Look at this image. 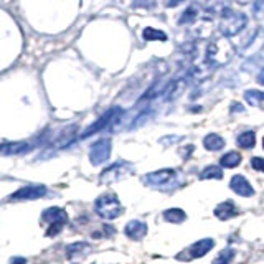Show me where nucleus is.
I'll list each match as a JSON object with an SVG mask.
<instances>
[{
	"label": "nucleus",
	"instance_id": "obj_1",
	"mask_svg": "<svg viewBox=\"0 0 264 264\" xmlns=\"http://www.w3.org/2000/svg\"><path fill=\"white\" fill-rule=\"evenodd\" d=\"M142 182L152 188H157V190H175L182 185V178H180L178 172L173 169H164L147 173L142 177Z\"/></svg>",
	"mask_w": 264,
	"mask_h": 264
},
{
	"label": "nucleus",
	"instance_id": "obj_2",
	"mask_svg": "<svg viewBox=\"0 0 264 264\" xmlns=\"http://www.w3.org/2000/svg\"><path fill=\"white\" fill-rule=\"evenodd\" d=\"M220 20V32L225 36H236L248 25V17L243 12H233L230 9L223 10Z\"/></svg>",
	"mask_w": 264,
	"mask_h": 264
},
{
	"label": "nucleus",
	"instance_id": "obj_3",
	"mask_svg": "<svg viewBox=\"0 0 264 264\" xmlns=\"http://www.w3.org/2000/svg\"><path fill=\"white\" fill-rule=\"evenodd\" d=\"M94 210L104 220H114L123 213V205L114 193H104L94 201Z\"/></svg>",
	"mask_w": 264,
	"mask_h": 264
},
{
	"label": "nucleus",
	"instance_id": "obj_4",
	"mask_svg": "<svg viewBox=\"0 0 264 264\" xmlns=\"http://www.w3.org/2000/svg\"><path fill=\"white\" fill-rule=\"evenodd\" d=\"M132 172H134L132 164L119 160L116 164L109 165V167L101 173L99 180H101V184H114V182H119V180L132 175Z\"/></svg>",
	"mask_w": 264,
	"mask_h": 264
},
{
	"label": "nucleus",
	"instance_id": "obj_5",
	"mask_svg": "<svg viewBox=\"0 0 264 264\" xmlns=\"http://www.w3.org/2000/svg\"><path fill=\"white\" fill-rule=\"evenodd\" d=\"M42 220L50 223L48 230H47V236H55V235H58L59 231H62V228L66 225L68 216H66L65 210L58 208V207H51V208H47L43 211Z\"/></svg>",
	"mask_w": 264,
	"mask_h": 264
},
{
	"label": "nucleus",
	"instance_id": "obj_6",
	"mask_svg": "<svg viewBox=\"0 0 264 264\" xmlns=\"http://www.w3.org/2000/svg\"><path fill=\"white\" fill-rule=\"evenodd\" d=\"M120 116H123V109H120V108H112V109H109V111H106L104 114H103L99 119H97L94 124H91L85 132L81 134V139H88L89 135H93V134H96V132H101V131L106 129L108 126L114 124Z\"/></svg>",
	"mask_w": 264,
	"mask_h": 264
},
{
	"label": "nucleus",
	"instance_id": "obj_7",
	"mask_svg": "<svg viewBox=\"0 0 264 264\" xmlns=\"http://www.w3.org/2000/svg\"><path fill=\"white\" fill-rule=\"evenodd\" d=\"M215 246V241L211 238H207V239H200L197 243H193L192 246H188L184 253H180L177 256V259H182V261H190V259H197V258H201V256H205L207 253H210L213 250Z\"/></svg>",
	"mask_w": 264,
	"mask_h": 264
},
{
	"label": "nucleus",
	"instance_id": "obj_8",
	"mask_svg": "<svg viewBox=\"0 0 264 264\" xmlns=\"http://www.w3.org/2000/svg\"><path fill=\"white\" fill-rule=\"evenodd\" d=\"M111 155V140L109 139H101L94 142L89 150V160L93 165H101L109 158Z\"/></svg>",
	"mask_w": 264,
	"mask_h": 264
},
{
	"label": "nucleus",
	"instance_id": "obj_9",
	"mask_svg": "<svg viewBox=\"0 0 264 264\" xmlns=\"http://www.w3.org/2000/svg\"><path fill=\"white\" fill-rule=\"evenodd\" d=\"M47 195V187L43 185H28L10 195V200H36Z\"/></svg>",
	"mask_w": 264,
	"mask_h": 264
},
{
	"label": "nucleus",
	"instance_id": "obj_10",
	"mask_svg": "<svg viewBox=\"0 0 264 264\" xmlns=\"http://www.w3.org/2000/svg\"><path fill=\"white\" fill-rule=\"evenodd\" d=\"M230 187H231L233 192L239 195V197H253V195H254V190H253L251 184L248 182L246 177H243V175H235V177H233L231 182H230Z\"/></svg>",
	"mask_w": 264,
	"mask_h": 264
},
{
	"label": "nucleus",
	"instance_id": "obj_11",
	"mask_svg": "<svg viewBox=\"0 0 264 264\" xmlns=\"http://www.w3.org/2000/svg\"><path fill=\"white\" fill-rule=\"evenodd\" d=\"M126 236L132 239V241H139L147 235V225L144 221H139V220H132L126 225L124 228Z\"/></svg>",
	"mask_w": 264,
	"mask_h": 264
},
{
	"label": "nucleus",
	"instance_id": "obj_12",
	"mask_svg": "<svg viewBox=\"0 0 264 264\" xmlns=\"http://www.w3.org/2000/svg\"><path fill=\"white\" fill-rule=\"evenodd\" d=\"M35 146L30 144V142H12V144H4L0 146V155H15V154H24L32 150V147Z\"/></svg>",
	"mask_w": 264,
	"mask_h": 264
},
{
	"label": "nucleus",
	"instance_id": "obj_13",
	"mask_svg": "<svg viewBox=\"0 0 264 264\" xmlns=\"http://www.w3.org/2000/svg\"><path fill=\"white\" fill-rule=\"evenodd\" d=\"M74 134H76V126L66 127V129L58 135V140H55L53 144V149H63L66 146H70L74 140Z\"/></svg>",
	"mask_w": 264,
	"mask_h": 264
},
{
	"label": "nucleus",
	"instance_id": "obj_14",
	"mask_svg": "<svg viewBox=\"0 0 264 264\" xmlns=\"http://www.w3.org/2000/svg\"><path fill=\"white\" fill-rule=\"evenodd\" d=\"M215 215L220 220H230L231 216L236 215V207L233 205V201H223L215 208Z\"/></svg>",
	"mask_w": 264,
	"mask_h": 264
},
{
	"label": "nucleus",
	"instance_id": "obj_15",
	"mask_svg": "<svg viewBox=\"0 0 264 264\" xmlns=\"http://www.w3.org/2000/svg\"><path fill=\"white\" fill-rule=\"evenodd\" d=\"M203 146H205L207 150H211V152H215V150H221L225 147V140L223 137L216 134H208L205 139H203Z\"/></svg>",
	"mask_w": 264,
	"mask_h": 264
},
{
	"label": "nucleus",
	"instance_id": "obj_16",
	"mask_svg": "<svg viewBox=\"0 0 264 264\" xmlns=\"http://www.w3.org/2000/svg\"><path fill=\"white\" fill-rule=\"evenodd\" d=\"M185 211L184 210H180V208H170V210H165L164 211V220L165 221H169V223H184L185 221Z\"/></svg>",
	"mask_w": 264,
	"mask_h": 264
},
{
	"label": "nucleus",
	"instance_id": "obj_17",
	"mask_svg": "<svg viewBox=\"0 0 264 264\" xmlns=\"http://www.w3.org/2000/svg\"><path fill=\"white\" fill-rule=\"evenodd\" d=\"M236 144H238V147L246 149V150L253 149L256 146V134L253 131H248V132L239 134L238 139H236Z\"/></svg>",
	"mask_w": 264,
	"mask_h": 264
},
{
	"label": "nucleus",
	"instance_id": "obj_18",
	"mask_svg": "<svg viewBox=\"0 0 264 264\" xmlns=\"http://www.w3.org/2000/svg\"><path fill=\"white\" fill-rule=\"evenodd\" d=\"M142 36H144L146 42H165V40H167V33H164L162 30H157V28H152V27L144 28Z\"/></svg>",
	"mask_w": 264,
	"mask_h": 264
},
{
	"label": "nucleus",
	"instance_id": "obj_19",
	"mask_svg": "<svg viewBox=\"0 0 264 264\" xmlns=\"http://www.w3.org/2000/svg\"><path fill=\"white\" fill-rule=\"evenodd\" d=\"M241 164V155L239 152H228L225 154L221 158H220V165L225 169H233V167H238V165Z\"/></svg>",
	"mask_w": 264,
	"mask_h": 264
},
{
	"label": "nucleus",
	"instance_id": "obj_20",
	"mask_svg": "<svg viewBox=\"0 0 264 264\" xmlns=\"http://www.w3.org/2000/svg\"><path fill=\"white\" fill-rule=\"evenodd\" d=\"M200 180H208V178H215V180H221L223 178V170L220 165H210V167L203 169L200 172Z\"/></svg>",
	"mask_w": 264,
	"mask_h": 264
},
{
	"label": "nucleus",
	"instance_id": "obj_21",
	"mask_svg": "<svg viewBox=\"0 0 264 264\" xmlns=\"http://www.w3.org/2000/svg\"><path fill=\"white\" fill-rule=\"evenodd\" d=\"M245 99L248 104L254 106V108H258V106L264 101V93L258 91V89H250V91L245 93Z\"/></svg>",
	"mask_w": 264,
	"mask_h": 264
},
{
	"label": "nucleus",
	"instance_id": "obj_22",
	"mask_svg": "<svg viewBox=\"0 0 264 264\" xmlns=\"http://www.w3.org/2000/svg\"><path fill=\"white\" fill-rule=\"evenodd\" d=\"M89 250H91V246H89L88 243H73L66 248V254H68V258H73V256L85 254Z\"/></svg>",
	"mask_w": 264,
	"mask_h": 264
},
{
	"label": "nucleus",
	"instance_id": "obj_23",
	"mask_svg": "<svg viewBox=\"0 0 264 264\" xmlns=\"http://www.w3.org/2000/svg\"><path fill=\"white\" fill-rule=\"evenodd\" d=\"M197 13H198V9L195 5H192V7H188V9L184 12V15L182 17H180V20H178V24L180 25H184V24H192V22L197 18Z\"/></svg>",
	"mask_w": 264,
	"mask_h": 264
},
{
	"label": "nucleus",
	"instance_id": "obj_24",
	"mask_svg": "<svg viewBox=\"0 0 264 264\" xmlns=\"http://www.w3.org/2000/svg\"><path fill=\"white\" fill-rule=\"evenodd\" d=\"M233 258H235V251H233V248H225V250L220 253V256L213 261V264H230Z\"/></svg>",
	"mask_w": 264,
	"mask_h": 264
},
{
	"label": "nucleus",
	"instance_id": "obj_25",
	"mask_svg": "<svg viewBox=\"0 0 264 264\" xmlns=\"http://www.w3.org/2000/svg\"><path fill=\"white\" fill-rule=\"evenodd\" d=\"M226 4H228V0H210L208 10L215 13H221L223 10H226Z\"/></svg>",
	"mask_w": 264,
	"mask_h": 264
},
{
	"label": "nucleus",
	"instance_id": "obj_26",
	"mask_svg": "<svg viewBox=\"0 0 264 264\" xmlns=\"http://www.w3.org/2000/svg\"><path fill=\"white\" fill-rule=\"evenodd\" d=\"M157 0H134V9H154Z\"/></svg>",
	"mask_w": 264,
	"mask_h": 264
},
{
	"label": "nucleus",
	"instance_id": "obj_27",
	"mask_svg": "<svg viewBox=\"0 0 264 264\" xmlns=\"http://www.w3.org/2000/svg\"><path fill=\"white\" fill-rule=\"evenodd\" d=\"M251 167L258 172L264 173V158L262 157H253L251 158Z\"/></svg>",
	"mask_w": 264,
	"mask_h": 264
},
{
	"label": "nucleus",
	"instance_id": "obj_28",
	"mask_svg": "<svg viewBox=\"0 0 264 264\" xmlns=\"http://www.w3.org/2000/svg\"><path fill=\"white\" fill-rule=\"evenodd\" d=\"M182 2H185V0H164L165 7H169V9H173V7L180 5V4H182Z\"/></svg>",
	"mask_w": 264,
	"mask_h": 264
},
{
	"label": "nucleus",
	"instance_id": "obj_29",
	"mask_svg": "<svg viewBox=\"0 0 264 264\" xmlns=\"http://www.w3.org/2000/svg\"><path fill=\"white\" fill-rule=\"evenodd\" d=\"M193 150H195V146H187V147H184L182 149V157L184 158H188V155H190Z\"/></svg>",
	"mask_w": 264,
	"mask_h": 264
},
{
	"label": "nucleus",
	"instance_id": "obj_30",
	"mask_svg": "<svg viewBox=\"0 0 264 264\" xmlns=\"http://www.w3.org/2000/svg\"><path fill=\"white\" fill-rule=\"evenodd\" d=\"M254 12L256 13H261V12H264V0H258V2L254 4Z\"/></svg>",
	"mask_w": 264,
	"mask_h": 264
},
{
	"label": "nucleus",
	"instance_id": "obj_31",
	"mask_svg": "<svg viewBox=\"0 0 264 264\" xmlns=\"http://www.w3.org/2000/svg\"><path fill=\"white\" fill-rule=\"evenodd\" d=\"M245 109H243V106L241 104H238V103H233L231 104V112H243Z\"/></svg>",
	"mask_w": 264,
	"mask_h": 264
},
{
	"label": "nucleus",
	"instance_id": "obj_32",
	"mask_svg": "<svg viewBox=\"0 0 264 264\" xmlns=\"http://www.w3.org/2000/svg\"><path fill=\"white\" fill-rule=\"evenodd\" d=\"M180 139H182V137H178V135H177V137H170V139H160V142H162V144H173V142H177V140H180Z\"/></svg>",
	"mask_w": 264,
	"mask_h": 264
},
{
	"label": "nucleus",
	"instance_id": "obj_33",
	"mask_svg": "<svg viewBox=\"0 0 264 264\" xmlns=\"http://www.w3.org/2000/svg\"><path fill=\"white\" fill-rule=\"evenodd\" d=\"M12 264H27V259L25 258H13Z\"/></svg>",
	"mask_w": 264,
	"mask_h": 264
},
{
	"label": "nucleus",
	"instance_id": "obj_34",
	"mask_svg": "<svg viewBox=\"0 0 264 264\" xmlns=\"http://www.w3.org/2000/svg\"><path fill=\"white\" fill-rule=\"evenodd\" d=\"M258 83H259V85H262V86H264V70L258 74Z\"/></svg>",
	"mask_w": 264,
	"mask_h": 264
},
{
	"label": "nucleus",
	"instance_id": "obj_35",
	"mask_svg": "<svg viewBox=\"0 0 264 264\" xmlns=\"http://www.w3.org/2000/svg\"><path fill=\"white\" fill-rule=\"evenodd\" d=\"M262 147H264V139H262Z\"/></svg>",
	"mask_w": 264,
	"mask_h": 264
}]
</instances>
